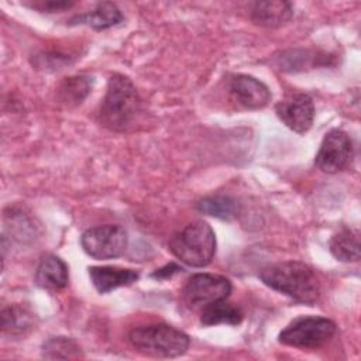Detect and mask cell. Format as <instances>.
Instances as JSON below:
<instances>
[{"mask_svg": "<svg viewBox=\"0 0 361 361\" xmlns=\"http://www.w3.org/2000/svg\"><path fill=\"white\" fill-rule=\"evenodd\" d=\"M196 209L207 216H213L220 220H231L237 216L238 204L230 196H209L196 203Z\"/></svg>", "mask_w": 361, "mask_h": 361, "instance_id": "19", "label": "cell"}, {"mask_svg": "<svg viewBox=\"0 0 361 361\" xmlns=\"http://www.w3.org/2000/svg\"><path fill=\"white\" fill-rule=\"evenodd\" d=\"M128 244L127 233L116 224L87 228L80 237L83 251L94 259H111L124 254Z\"/></svg>", "mask_w": 361, "mask_h": 361, "instance_id": "6", "label": "cell"}, {"mask_svg": "<svg viewBox=\"0 0 361 361\" xmlns=\"http://www.w3.org/2000/svg\"><path fill=\"white\" fill-rule=\"evenodd\" d=\"M141 97L133 82L120 73L110 76L99 109V121L111 131H127L138 120Z\"/></svg>", "mask_w": 361, "mask_h": 361, "instance_id": "2", "label": "cell"}, {"mask_svg": "<svg viewBox=\"0 0 361 361\" xmlns=\"http://www.w3.org/2000/svg\"><path fill=\"white\" fill-rule=\"evenodd\" d=\"M261 281L303 305H314L320 296V281L316 272L299 261H285L265 267L259 272Z\"/></svg>", "mask_w": 361, "mask_h": 361, "instance_id": "1", "label": "cell"}, {"mask_svg": "<svg viewBox=\"0 0 361 361\" xmlns=\"http://www.w3.org/2000/svg\"><path fill=\"white\" fill-rule=\"evenodd\" d=\"M93 78L89 75L69 76L62 80L58 87V99L68 107H75L80 104L87 94L92 92Z\"/></svg>", "mask_w": 361, "mask_h": 361, "instance_id": "16", "label": "cell"}, {"mask_svg": "<svg viewBox=\"0 0 361 361\" xmlns=\"http://www.w3.org/2000/svg\"><path fill=\"white\" fill-rule=\"evenodd\" d=\"M68 281L69 272L63 259L52 254L41 258L35 272V282L39 288L52 290L63 289L68 285Z\"/></svg>", "mask_w": 361, "mask_h": 361, "instance_id": "13", "label": "cell"}, {"mask_svg": "<svg viewBox=\"0 0 361 361\" xmlns=\"http://www.w3.org/2000/svg\"><path fill=\"white\" fill-rule=\"evenodd\" d=\"M42 357L49 360H68L82 357L80 347L68 337H52L42 345Z\"/></svg>", "mask_w": 361, "mask_h": 361, "instance_id": "20", "label": "cell"}, {"mask_svg": "<svg viewBox=\"0 0 361 361\" xmlns=\"http://www.w3.org/2000/svg\"><path fill=\"white\" fill-rule=\"evenodd\" d=\"M89 276L96 290L104 295L120 286L134 283L140 278V274L134 269L118 267H90Z\"/></svg>", "mask_w": 361, "mask_h": 361, "instance_id": "11", "label": "cell"}, {"mask_svg": "<svg viewBox=\"0 0 361 361\" xmlns=\"http://www.w3.org/2000/svg\"><path fill=\"white\" fill-rule=\"evenodd\" d=\"M275 113L288 128L298 134H305L313 124L314 104L309 94L293 93L276 103Z\"/></svg>", "mask_w": 361, "mask_h": 361, "instance_id": "9", "label": "cell"}, {"mask_svg": "<svg viewBox=\"0 0 361 361\" xmlns=\"http://www.w3.org/2000/svg\"><path fill=\"white\" fill-rule=\"evenodd\" d=\"M336 323L322 316H300L292 320L278 336L283 345L296 348H319L336 333Z\"/></svg>", "mask_w": 361, "mask_h": 361, "instance_id": "5", "label": "cell"}, {"mask_svg": "<svg viewBox=\"0 0 361 361\" xmlns=\"http://www.w3.org/2000/svg\"><path fill=\"white\" fill-rule=\"evenodd\" d=\"M244 314L243 312L234 306L233 303H227L226 300H220L212 303L202 309L200 323L203 326H217V324H240Z\"/></svg>", "mask_w": 361, "mask_h": 361, "instance_id": "17", "label": "cell"}, {"mask_svg": "<svg viewBox=\"0 0 361 361\" xmlns=\"http://www.w3.org/2000/svg\"><path fill=\"white\" fill-rule=\"evenodd\" d=\"M329 250L334 258L343 262H357L360 259V238L353 230H341L329 243Z\"/></svg>", "mask_w": 361, "mask_h": 361, "instance_id": "18", "label": "cell"}, {"mask_svg": "<svg viewBox=\"0 0 361 361\" xmlns=\"http://www.w3.org/2000/svg\"><path fill=\"white\" fill-rule=\"evenodd\" d=\"M353 157V142L343 130H330L316 154L314 165L326 173H337L343 171Z\"/></svg>", "mask_w": 361, "mask_h": 361, "instance_id": "8", "label": "cell"}, {"mask_svg": "<svg viewBox=\"0 0 361 361\" xmlns=\"http://www.w3.org/2000/svg\"><path fill=\"white\" fill-rule=\"evenodd\" d=\"M76 24H86L93 30H106L114 27L123 21L120 8L111 1H102L94 6L90 11L75 18Z\"/></svg>", "mask_w": 361, "mask_h": 361, "instance_id": "15", "label": "cell"}, {"mask_svg": "<svg viewBox=\"0 0 361 361\" xmlns=\"http://www.w3.org/2000/svg\"><path fill=\"white\" fill-rule=\"evenodd\" d=\"M35 326V314L27 307L11 305L1 310V330L10 337H21Z\"/></svg>", "mask_w": 361, "mask_h": 361, "instance_id": "14", "label": "cell"}, {"mask_svg": "<svg viewBox=\"0 0 361 361\" xmlns=\"http://www.w3.org/2000/svg\"><path fill=\"white\" fill-rule=\"evenodd\" d=\"M293 16V6L283 0H264L251 4L250 17L261 27H279L288 23Z\"/></svg>", "mask_w": 361, "mask_h": 361, "instance_id": "12", "label": "cell"}, {"mask_svg": "<svg viewBox=\"0 0 361 361\" xmlns=\"http://www.w3.org/2000/svg\"><path fill=\"white\" fill-rule=\"evenodd\" d=\"M75 3L73 1H66V0H32L27 1L25 6L38 10L41 13H55V11H62L66 8H71Z\"/></svg>", "mask_w": 361, "mask_h": 361, "instance_id": "21", "label": "cell"}, {"mask_svg": "<svg viewBox=\"0 0 361 361\" xmlns=\"http://www.w3.org/2000/svg\"><path fill=\"white\" fill-rule=\"evenodd\" d=\"M128 340L140 353L159 358L179 357L190 344L188 334L164 323L137 326L128 333Z\"/></svg>", "mask_w": 361, "mask_h": 361, "instance_id": "3", "label": "cell"}, {"mask_svg": "<svg viewBox=\"0 0 361 361\" xmlns=\"http://www.w3.org/2000/svg\"><path fill=\"white\" fill-rule=\"evenodd\" d=\"M231 102L235 104L257 110L265 107L271 100V92L265 83L250 75H234L228 83Z\"/></svg>", "mask_w": 361, "mask_h": 361, "instance_id": "10", "label": "cell"}, {"mask_svg": "<svg viewBox=\"0 0 361 361\" xmlns=\"http://www.w3.org/2000/svg\"><path fill=\"white\" fill-rule=\"evenodd\" d=\"M169 248L183 264L202 268L209 265L216 254V235L206 221L196 220L171 238Z\"/></svg>", "mask_w": 361, "mask_h": 361, "instance_id": "4", "label": "cell"}, {"mask_svg": "<svg viewBox=\"0 0 361 361\" xmlns=\"http://www.w3.org/2000/svg\"><path fill=\"white\" fill-rule=\"evenodd\" d=\"M231 293V282L221 275L214 274H195L192 275L182 292L188 307L202 310L203 307L226 300Z\"/></svg>", "mask_w": 361, "mask_h": 361, "instance_id": "7", "label": "cell"}, {"mask_svg": "<svg viewBox=\"0 0 361 361\" xmlns=\"http://www.w3.org/2000/svg\"><path fill=\"white\" fill-rule=\"evenodd\" d=\"M178 271H182V269L178 265H175V264H169V265H166V267H164L161 269H157V272H154L152 276L154 278H168V276H171L172 274H175Z\"/></svg>", "mask_w": 361, "mask_h": 361, "instance_id": "22", "label": "cell"}]
</instances>
